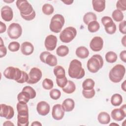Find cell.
<instances>
[{
  "label": "cell",
  "mask_w": 126,
  "mask_h": 126,
  "mask_svg": "<svg viewBox=\"0 0 126 126\" xmlns=\"http://www.w3.org/2000/svg\"><path fill=\"white\" fill-rule=\"evenodd\" d=\"M68 73L72 78L80 79L84 77L85 72L82 67L81 62L76 59L72 60L69 64Z\"/></svg>",
  "instance_id": "obj_1"
},
{
  "label": "cell",
  "mask_w": 126,
  "mask_h": 126,
  "mask_svg": "<svg viewBox=\"0 0 126 126\" xmlns=\"http://www.w3.org/2000/svg\"><path fill=\"white\" fill-rule=\"evenodd\" d=\"M126 72L125 67L120 64L115 65L109 71V78L113 83H119L124 78Z\"/></svg>",
  "instance_id": "obj_2"
},
{
  "label": "cell",
  "mask_w": 126,
  "mask_h": 126,
  "mask_svg": "<svg viewBox=\"0 0 126 126\" xmlns=\"http://www.w3.org/2000/svg\"><path fill=\"white\" fill-rule=\"evenodd\" d=\"M103 65V60L98 54L94 55L87 62V67L89 71L92 73H96Z\"/></svg>",
  "instance_id": "obj_3"
},
{
  "label": "cell",
  "mask_w": 126,
  "mask_h": 126,
  "mask_svg": "<svg viewBox=\"0 0 126 126\" xmlns=\"http://www.w3.org/2000/svg\"><path fill=\"white\" fill-rule=\"evenodd\" d=\"M65 21L64 17L59 14L54 15L51 18L49 28L51 32L55 33L60 32L64 25Z\"/></svg>",
  "instance_id": "obj_4"
},
{
  "label": "cell",
  "mask_w": 126,
  "mask_h": 126,
  "mask_svg": "<svg viewBox=\"0 0 126 126\" xmlns=\"http://www.w3.org/2000/svg\"><path fill=\"white\" fill-rule=\"evenodd\" d=\"M77 31L73 27H68L62 31L60 34V39L63 43L71 42L76 36Z\"/></svg>",
  "instance_id": "obj_5"
},
{
  "label": "cell",
  "mask_w": 126,
  "mask_h": 126,
  "mask_svg": "<svg viewBox=\"0 0 126 126\" xmlns=\"http://www.w3.org/2000/svg\"><path fill=\"white\" fill-rule=\"evenodd\" d=\"M16 6L20 12L21 16H29L34 11L32 5L26 0H17L16 2Z\"/></svg>",
  "instance_id": "obj_6"
},
{
  "label": "cell",
  "mask_w": 126,
  "mask_h": 126,
  "mask_svg": "<svg viewBox=\"0 0 126 126\" xmlns=\"http://www.w3.org/2000/svg\"><path fill=\"white\" fill-rule=\"evenodd\" d=\"M3 75L7 79L14 80L17 82L21 78L22 70L17 67L9 66L4 70Z\"/></svg>",
  "instance_id": "obj_7"
},
{
  "label": "cell",
  "mask_w": 126,
  "mask_h": 126,
  "mask_svg": "<svg viewBox=\"0 0 126 126\" xmlns=\"http://www.w3.org/2000/svg\"><path fill=\"white\" fill-rule=\"evenodd\" d=\"M7 32L10 38L16 39L20 37L22 33V27L18 23H12L9 26Z\"/></svg>",
  "instance_id": "obj_8"
},
{
  "label": "cell",
  "mask_w": 126,
  "mask_h": 126,
  "mask_svg": "<svg viewBox=\"0 0 126 126\" xmlns=\"http://www.w3.org/2000/svg\"><path fill=\"white\" fill-rule=\"evenodd\" d=\"M39 58L42 62L50 66H55L58 63L57 57L48 51L42 52L40 55Z\"/></svg>",
  "instance_id": "obj_9"
},
{
  "label": "cell",
  "mask_w": 126,
  "mask_h": 126,
  "mask_svg": "<svg viewBox=\"0 0 126 126\" xmlns=\"http://www.w3.org/2000/svg\"><path fill=\"white\" fill-rule=\"evenodd\" d=\"M42 75V71L39 68L33 67L29 73V79L27 83L30 84H35L41 79Z\"/></svg>",
  "instance_id": "obj_10"
},
{
  "label": "cell",
  "mask_w": 126,
  "mask_h": 126,
  "mask_svg": "<svg viewBox=\"0 0 126 126\" xmlns=\"http://www.w3.org/2000/svg\"><path fill=\"white\" fill-rule=\"evenodd\" d=\"M112 118L116 121H121L126 117V105H123L120 108L113 109L111 113Z\"/></svg>",
  "instance_id": "obj_11"
},
{
  "label": "cell",
  "mask_w": 126,
  "mask_h": 126,
  "mask_svg": "<svg viewBox=\"0 0 126 126\" xmlns=\"http://www.w3.org/2000/svg\"><path fill=\"white\" fill-rule=\"evenodd\" d=\"M14 115V111L12 106L5 104H0V116L1 117H3L7 120H10L13 117Z\"/></svg>",
  "instance_id": "obj_12"
},
{
  "label": "cell",
  "mask_w": 126,
  "mask_h": 126,
  "mask_svg": "<svg viewBox=\"0 0 126 126\" xmlns=\"http://www.w3.org/2000/svg\"><path fill=\"white\" fill-rule=\"evenodd\" d=\"M58 39L57 37L53 34L47 35L45 39L44 45L48 51L54 50L57 46Z\"/></svg>",
  "instance_id": "obj_13"
},
{
  "label": "cell",
  "mask_w": 126,
  "mask_h": 126,
  "mask_svg": "<svg viewBox=\"0 0 126 126\" xmlns=\"http://www.w3.org/2000/svg\"><path fill=\"white\" fill-rule=\"evenodd\" d=\"M103 46V40L100 36H94L90 43V48L94 52H98L101 50Z\"/></svg>",
  "instance_id": "obj_14"
},
{
  "label": "cell",
  "mask_w": 126,
  "mask_h": 126,
  "mask_svg": "<svg viewBox=\"0 0 126 126\" xmlns=\"http://www.w3.org/2000/svg\"><path fill=\"white\" fill-rule=\"evenodd\" d=\"M64 112L65 111L61 104H55L52 108V117L56 120H61L63 118L64 115Z\"/></svg>",
  "instance_id": "obj_15"
},
{
  "label": "cell",
  "mask_w": 126,
  "mask_h": 126,
  "mask_svg": "<svg viewBox=\"0 0 126 126\" xmlns=\"http://www.w3.org/2000/svg\"><path fill=\"white\" fill-rule=\"evenodd\" d=\"M1 17L2 19L6 21L9 22L12 20L13 17V12L12 8L8 6L5 5L1 8Z\"/></svg>",
  "instance_id": "obj_16"
},
{
  "label": "cell",
  "mask_w": 126,
  "mask_h": 126,
  "mask_svg": "<svg viewBox=\"0 0 126 126\" xmlns=\"http://www.w3.org/2000/svg\"><path fill=\"white\" fill-rule=\"evenodd\" d=\"M50 105L45 101L39 102L36 106V110L38 114L44 116L47 115L50 112Z\"/></svg>",
  "instance_id": "obj_17"
},
{
  "label": "cell",
  "mask_w": 126,
  "mask_h": 126,
  "mask_svg": "<svg viewBox=\"0 0 126 126\" xmlns=\"http://www.w3.org/2000/svg\"><path fill=\"white\" fill-rule=\"evenodd\" d=\"M22 53L25 56L31 55L34 51V47L33 45L30 42H24L20 47Z\"/></svg>",
  "instance_id": "obj_18"
},
{
  "label": "cell",
  "mask_w": 126,
  "mask_h": 126,
  "mask_svg": "<svg viewBox=\"0 0 126 126\" xmlns=\"http://www.w3.org/2000/svg\"><path fill=\"white\" fill-rule=\"evenodd\" d=\"M92 4L94 10L98 12L103 11L105 8V0H93Z\"/></svg>",
  "instance_id": "obj_19"
},
{
  "label": "cell",
  "mask_w": 126,
  "mask_h": 126,
  "mask_svg": "<svg viewBox=\"0 0 126 126\" xmlns=\"http://www.w3.org/2000/svg\"><path fill=\"white\" fill-rule=\"evenodd\" d=\"M18 114L20 115H29V109L27 103L19 102L16 105Z\"/></svg>",
  "instance_id": "obj_20"
},
{
  "label": "cell",
  "mask_w": 126,
  "mask_h": 126,
  "mask_svg": "<svg viewBox=\"0 0 126 126\" xmlns=\"http://www.w3.org/2000/svg\"><path fill=\"white\" fill-rule=\"evenodd\" d=\"M62 106L65 112H70L73 110L75 106L74 101L70 98H66L62 103Z\"/></svg>",
  "instance_id": "obj_21"
},
{
  "label": "cell",
  "mask_w": 126,
  "mask_h": 126,
  "mask_svg": "<svg viewBox=\"0 0 126 126\" xmlns=\"http://www.w3.org/2000/svg\"><path fill=\"white\" fill-rule=\"evenodd\" d=\"M75 54L78 58L84 59L88 57L89 51L86 47L80 46L76 49Z\"/></svg>",
  "instance_id": "obj_22"
},
{
  "label": "cell",
  "mask_w": 126,
  "mask_h": 126,
  "mask_svg": "<svg viewBox=\"0 0 126 126\" xmlns=\"http://www.w3.org/2000/svg\"><path fill=\"white\" fill-rule=\"evenodd\" d=\"M98 122L101 124H108L110 123L111 119L109 114L105 112H101L99 113L97 116Z\"/></svg>",
  "instance_id": "obj_23"
},
{
  "label": "cell",
  "mask_w": 126,
  "mask_h": 126,
  "mask_svg": "<svg viewBox=\"0 0 126 126\" xmlns=\"http://www.w3.org/2000/svg\"><path fill=\"white\" fill-rule=\"evenodd\" d=\"M76 90V86L74 83L70 80H68L66 86L62 88V90L65 93L70 94L73 93Z\"/></svg>",
  "instance_id": "obj_24"
},
{
  "label": "cell",
  "mask_w": 126,
  "mask_h": 126,
  "mask_svg": "<svg viewBox=\"0 0 126 126\" xmlns=\"http://www.w3.org/2000/svg\"><path fill=\"white\" fill-rule=\"evenodd\" d=\"M53 72L56 78H61L65 76L64 68L61 65H57L54 68Z\"/></svg>",
  "instance_id": "obj_25"
},
{
  "label": "cell",
  "mask_w": 126,
  "mask_h": 126,
  "mask_svg": "<svg viewBox=\"0 0 126 126\" xmlns=\"http://www.w3.org/2000/svg\"><path fill=\"white\" fill-rule=\"evenodd\" d=\"M29 125V115H17L18 126H28Z\"/></svg>",
  "instance_id": "obj_26"
},
{
  "label": "cell",
  "mask_w": 126,
  "mask_h": 126,
  "mask_svg": "<svg viewBox=\"0 0 126 126\" xmlns=\"http://www.w3.org/2000/svg\"><path fill=\"white\" fill-rule=\"evenodd\" d=\"M30 99L31 98L30 94L25 91H22L17 95V99L19 102H23L27 103Z\"/></svg>",
  "instance_id": "obj_27"
},
{
  "label": "cell",
  "mask_w": 126,
  "mask_h": 126,
  "mask_svg": "<svg viewBox=\"0 0 126 126\" xmlns=\"http://www.w3.org/2000/svg\"><path fill=\"white\" fill-rule=\"evenodd\" d=\"M123 101V97L119 94H115L111 98V103L114 106H120Z\"/></svg>",
  "instance_id": "obj_28"
},
{
  "label": "cell",
  "mask_w": 126,
  "mask_h": 126,
  "mask_svg": "<svg viewBox=\"0 0 126 126\" xmlns=\"http://www.w3.org/2000/svg\"><path fill=\"white\" fill-rule=\"evenodd\" d=\"M97 17L96 15L91 12L86 13L83 16V22L86 25H88L92 21H96Z\"/></svg>",
  "instance_id": "obj_29"
},
{
  "label": "cell",
  "mask_w": 126,
  "mask_h": 126,
  "mask_svg": "<svg viewBox=\"0 0 126 126\" xmlns=\"http://www.w3.org/2000/svg\"><path fill=\"white\" fill-rule=\"evenodd\" d=\"M94 85H95L94 81L91 78H88L85 80L83 82L82 88L83 90H92L94 89Z\"/></svg>",
  "instance_id": "obj_30"
},
{
  "label": "cell",
  "mask_w": 126,
  "mask_h": 126,
  "mask_svg": "<svg viewBox=\"0 0 126 126\" xmlns=\"http://www.w3.org/2000/svg\"><path fill=\"white\" fill-rule=\"evenodd\" d=\"M69 53V49L65 45H61L56 50L57 55L60 57H65Z\"/></svg>",
  "instance_id": "obj_31"
},
{
  "label": "cell",
  "mask_w": 126,
  "mask_h": 126,
  "mask_svg": "<svg viewBox=\"0 0 126 126\" xmlns=\"http://www.w3.org/2000/svg\"><path fill=\"white\" fill-rule=\"evenodd\" d=\"M100 25L96 21H92L88 25V29L91 32H95L99 30Z\"/></svg>",
  "instance_id": "obj_32"
},
{
  "label": "cell",
  "mask_w": 126,
  "mask_h": 126,
  "mask_svg": "<svg viewBox=\"0 0 126 126\" xmlns=\"http://www.w3.org/2000/svg\"><path fill=\"white\" fill-rule=\"evenodd\" d=\"M105 60L107 62L109 63H114L117 60V54L113 51H109L105 54Z\"/></svg>",
  "instance_id": "obj_33"
},
{
  "label": "cell",
  "mask_w": 126,
  "mask_h": 126,
  "mask_svg": "<svg viewBox=\"0 0 126 126\" xmlns=\"http://www.w3.org/2000/svg\"><path fill=\"white\" fill-rule=\"evenodd\" d=\"M112 17L113 20L116 22H121L124 19V14L122 11L116 9L112 12Z\"/></svg>",
  "instance_id": "obj_34"
},
{
  "label": "cell",
  "mask_w": 126,
  "mask_h": 126,
  "mask_svg": "<svg viewBox=\"0 0 126 126\" xmlns=\"http://www.w3.org/2000/svg\"><path fill=\"white\" fill-rule=\"evenodd\" d=\"M101 21L103 25L104 26V29L109 28L114 24L112 18L109 16L103 17L101 19Z\"/></svg>",
  "instance_id": "obj_35"
},
{
  "label": "cell",
  "mask_w": 126,
  "mask_h": 126,
  "mask_svg": "<svg viewBox=\"0 0 126 126\" xmlns=\"http://www.w3.org/2000/svg\"><path fill=\"white\" fill-rule=\"evenodd\" d=\"M42 11L44 14L50 15L54 12V8L51 4L49 3H45L42 6Z\"/></svg>",
  "instance_id": "obj_36"
},
{
  "label": "cell",
  "mask_w": 126,
  "mask_h": 126,
  "mask_svg": "<svg viewBox=\"0 0 126 126\" xmlns=\"http://www.w3.org/2000/svg\"><path fill=\"white\" fill-rule=\"evenodd\" d=\"M42 87L47 90H51V89L53 88L54 86V83L53 81L49 78H45L43 80L42 83Z\"/></svg>",
  "instance_id": "obj_37"
},
{
  "label": "cell",
  "mask_w": 126,
  "mask_h": 126,
  "mask_svg": "<svg viewBox=\"0 0 126 126\" xmlns=\"http://www.w3.org/2000/svg\"><path fill=\"white\" fill-rule=\"evenodd\" d=\"M49 95L52 99L57 100L61 97V92L58 89H53L50 91Z\"/></svg>",
  "instance_id": "obj_38"
},
{
  "label": "cell",
  "mask_w": 126,
  "mask_h": 126,
  "mask_svg": "<svg viewBox=\"0 0 126 126\" xmlns=\"http://www.w3.org/2000/svg\"><path fill=\"white\" fill-rule=\"evenodd\" d=\"M20 47V43L17 41H12L9 44L8 46V48L9 50L12 52L18 51L19 50Z\"/></svg>",
  "instance_id": "obj_39"
},
{
  "label": "cell",
  "mask_w": 126,
  "mask_h": 126,
  "mask_svg": "<svg viewBox=\"0 0 126 126\" xmlns=\"http://www.w3.org/2000/svg\"><path fill=\"white\" fill-rule=\"evenodd\" d=\"M82 94L84 97L86 98H92L95 95V90L94 89L89 90H83Z\"/></svg>",
  "instance_id": "obj_40"
},
{
  "label": "cell",
  "mask_w": 126,
  "mask_h": 126,
  "mask_svg": "<svg viewBox=\"0 0 126 126\" xmlns=\"http://www.w3.org/2000/svg\"><path fill=\"white\" fill-rule=\"evenodd\" d=\"M22 91H27L30 94L31 99H33L34 97H35V96H36V94L35 91L34 90V89L33 88H32V87H31L30 86H27L24 87L23 88Z\"/></svg>",
  "instance_id": "obj_41"
},
{
  "label": "cell",
  "mask_w": 126,
  "mask_h": 126,
  "mask_svg": "<svg viewBox=\"0 0 126 126\" xmlns=\"http://www.w3.org/2000/svg\"><path fill=\"white\" fill-rule=\"evenodd\" d=\"M67 78L66 77V76H64V77L63 78H56V83L57 85L61 88H63V87H64L67 83Z\"/></svg>",
  "instance_id": "obj_42"
},
{
  "label": "cell",
  "mask_w": 126,
  "mask_h": 126,
  "mask_svg": "<svg viewBox=\"0 0 126 126\" xmlns=\"http://www.w3.org/2000/svg\"><path fill=\"white\" fill-rule=\"evenodd\" d=\"M117 9L120 11H125L126 10V0H119L116 3Z\"/></svg>",
  "instance_id": "obj_43"
},
{
  "label": "cell",
  "mask_w": 126,
  "mask_h": 126,
  "mask_svg": "<svg viewBox=\"0 0 126 126\" xmlns=\"http://www.w3.org/2000/svg\"><path fill=\"white\" fill-rule=\"evenodd\" d=\"M29 79V74H28L25 71H22V75L20 79L17 82L19 83L23 84L25 82H27Z\"/></svg>",
  "instance_id": "obj_44"
},
{
  "label": "cell",
  "mask_w": 126,
  "mask_h": 126,
  "mask_svg": "<svg viewBox=\"0 0 126 126\" xmlns=\"http://www.w3.org/2000/svg\"><path fill=\"white\" fill-rule=\"evenodd\" d=\"M126 22L125 20L122 21L119 25V29L120 32L124 34H126Z\"/></svg>",
  "instance_id": "obj_45"
},
{
  "label": "cell",
  "mask_w": 126,
  "mask_h": 126,
  "mask_svg": "<svg viewBox=\"0 0 126 126\" xmlns=\"http://www.w3.org/2000/svg\"><path fill=\"white\" fill-rule=\"evenodd\" d=\"M116 29H117L116 25L114 23V25L113 26H112L111 27H110L109 28H108L105 29V30L106 32L107 33L110 34H112L116 32Z\"/></svg>",
  "instance_id": "obj_46"
},
{
  "label": "cell",
  "mask_w": 126,
  "mask_h": 126,
  "mask_svg": "<svg viewBox=\"0 0 126 126\" xmlns=\"http://www.w3.org/2000/svg\"><path fill=\"white\" fill-rule=\"evenodd\" d=\"M7 54V49L4 44H0V58H2Z\"/></svg>",
  "instance_id": "obj_47"
},
{
  "label": "cell",
  "mask_w": 126,
  "mask_h": 126,
  "mask_svg": "<svg viewBox=\"0 0 126 126\" xmlns=\"http://www.w3.org/2000/svg\"><path fill=\"white\" fill-rule=\"evenodd\" d=\"M35 15H36L35 12L34 11L33 12L32 14H31L29 16H23L21 17L22 18H23L24 20H25L26 21H31L35 18Z\"/></svg>",
  "instance_id": "obj_48"
},
{
  "label": "cell",
  "mask_w": 126,
  "mask_h": 126,
  "mask_svg": "<svg viewBox=\"0 0 126 126\" xmlns=\"http://www.w3.org/2000/svg\"><path fill=\"white\" fill-rule=\"evenodd\" d=\"M120 57L121 60L124 62V63H126V51L124 50L122 51L120 54Z\"/></svg>",
  "instance_id": "obj_49"
},
{
  "label": "cell",
  "mask_w": 126,
  "mask_h": 126,
  "mask_svg": "<svg viewBox=\"0 0 126 126\" xmlns=\"http://www.w3.org/2000/svg\"><path fill=\"white\" fill-rule=\"evenodd\" d=\"M0 33H2L4 32H5L6 30V25L2 22L1 21L0 22Z\"/></svg>",
  "instance_id": "obj_50"
},
{
  "label": "cell",
  "mask_w": 126,
  "mask_h": 126,
  "mask_svg": "<svg viewBox=\"0 0 126 126\" xmlns=\"http://www.w3.org/2000/svg\"><path fill=\"white\" fill-rule=\"evenodd\" d=\"M3 126H14V124L13 123H12L11 122L9 121H5L3 124Z\"/></svg>",
  "instance_id": "obj_51"
},
{
  "label": "cell",
  "mask_w": 126,
  "mask_h": 126,
  "mask_svg": "<svg viewBox=\"0 0 126 126\" xmlns=\"http://www.w3.org/2000/svg\"><path fill=\"white\" fill-rule=\"evenodd\" d=\"M31 126H42V124L38 121H34V122H33V123L31 124Z\"/></svg>",
  "instance_id": "obj_52"
},
{
  "label": "cell",
  "mask_w": 126,
  "mask_h": 126,
  "mask_svg": "<svg viewBox=\"0 0 126 126\" xmlns=\"http://www.w3.org/2000/svg\"><path fill=\"white\" fill-rule=\"evenodd\" d=\"M62 1L63 2V3H64L65 4H67V5H70V4H71L73 2V0H62Z\"/></svg>",
  "instance_id": "obj_53"
},
{
  "label": "cell",
  "mask_w": 126,
  "mask_h": 126,
  "mask_svg": "<svg viewBox=\"0 0 126 126\" xmlns=\"http://www.w3.org/2000/svg\"><path fill=\"white\" fill-rule=\"evenodd\" d=\"M126 35H124V37L122 38V40H121V42H122V44L123 45V46L124 47H126Z\"/></svg>",
  "instance_id": "obj_54"
},
{
  "label": "cell",
  "mask_w": 126,
  "mask_h": 126,
  "mask_svg": "<svg viewBox=\"0 0 126 126\" xmlns=\"http://www.w3.org/2000/svg\"><path fill=\"white\" fill-rule=\"evenodd\" d=\"M126 81H125L121 85V88L124 91L126 92Z\"/></svg>",
  "instance_id": "obj_55"
},
{
  "label": "cell",
  "mask_w": 126,
  "mask_h": 126,
  "mask_svg": "<svg viewBox=\"0 0 126 126\" xmlns=\"http://www.w3.org/2000/svg\"><path fill=\"white\" fill-rule=\"evenodd\" d=\"M3 1L5 2H6V3H11V2H14V0H4Z\"/></svg>",
  "instance_id": "obj_56"
},
{
  "label": "cell",
  "mask_w": 126,
  "mask_h": 126,
  "mask_svg": "<svg viewBox=\"0 0 126 126\" xmlns=\"http://www.w3.org/2000/svg\"><path fill=\"white\" fill-rule=\"evenodd\" d=\"M113 124H110V125H113ZM114 125H117V126H119V125H118V124H114Z\"/></svg>",
  "instance_id": "obj_57"
}]
</instances>
